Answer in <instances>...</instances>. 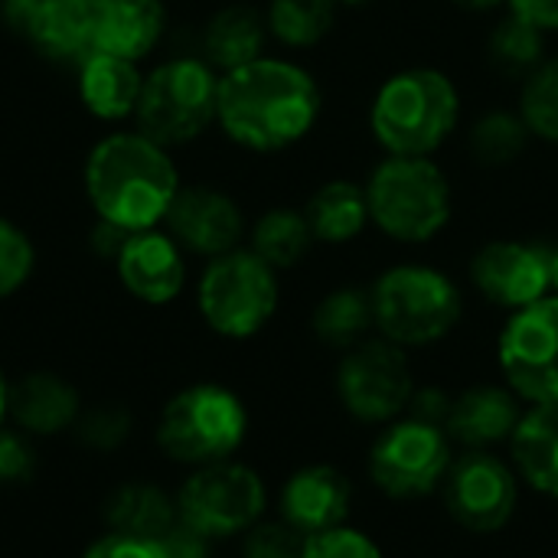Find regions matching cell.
I'll list each match as a JSON object with an SVG mask.
<instances>
[{"instance_id": "7bdbcfd3", "label": "cell", "mask_w": 558, "mask_h": 558, "mask_svg": "<svg viewBox=\"0 0 558 558\" xmlns=\"http://www.w3.org/2000/svg\"><path fill=\"white\" fill-rule=\"evenodd\" d=\"M454 7H461V10H468V13H497V10H504L510 0H451Z\"/></svg>"}, {"instance_id": "d590c367", "label": "cell", "mask_w": 558, "mask_h": 558, "mask_svg": "<svg viewBox=\"0 0 558 558\" xmlns=\"http://www.w3.org/2000/svg\"><path fill=\"white\" fill-rule=\"evenodd\" d=\"M304 539L294 526L281 523H255L245 536V558H301L304 556Z\"/></svg>"}, {"instance_id": "5bb4252c", "label": "cell", "mask_w": 558, "mask_h": 558, "mask_svg": "<svg viewBox=\"0 0 558 558\" xmlns=\"http://www.w3.org/2000/svg\"><path fill=\"white\" fill-rule=\"evenodd\" d=\"M445 500L464 530L497 533L517 510V477L500 458L474 451L451 464L445 477Z\"/></svg>"}, {"instance_id": "ab89813d", "label": "cell", "mask_w": 558, "mask_h": 558, "mask_svg": "<svg viewBox=\"0 0 558 558\" xmlns=\"http://www.w3.org/2000/svg\"><path fill=\"white\" fill-rule=\"evenodd\" d=\"M451 409H454V399L445 392V389H415L412 392V402H409V418H418V422H428V425H438V428H448V418H451Z\"/></svg>"}, {"instance_id": "f1b7e54d", "label": "cell", "mask_w": 558, "mask_h": 558, "mask_svg": "<svg viewBox=\"0 0 558 558\" xmlns=\"http://www.w3.org/2000/svg\"><path fill=\"white\" fill-rule=\"evenodd\" d=\"M546 46H549V33H543L530 20L517 16L513 10H507L487 36V56H490L494 69L510 78H520V82L549 59Z\"/></svg>"}, {"instance_id": "60d3db41", "label": "cell", "mask_w": 558, "mask_h": 558, "mask_svg": "<svg viewBox=\"0 0 558 558\" xmlns=\"http://www.w3.org/2000/svg\"><path fill=\"white\" fill-rule=\"evenodd\" d=\"M507 10L530 20L543 33H558V0H510Z\"/></svg>"}, {"instance_id": "bcb514c9", "label": "cell", "mask_w": 558, "mask_h": 558, "mask_svg": "<svg viewBox=\"0 0 558 558\" xmlns=\"http://www.w3.org/2000/svg\"><path fill=\"white\" fill-rule=\"evenodd\" d=\"M376 0H340V7H350V10H360V7H373Z\"/></svg>"}, {"instance_id": "f35d334b", "label": "cell", "mask_w": 558, "mask_h": 558, "mask_svg": "<svg viewBox=\"0 0 558 558\" xmlns=\"http://www.w3.org/2000/svg\"><path fill=\"white\" fill-rule=\"evenodd\" d=\"M82 558H160V553H157V543H150V539L108 533V536L95 539Z\"/></svg>"}, {"instance_id": "5b68a950", "label": "cell", "mask_w": 558, "mask_h": 558, "mask_svg": "<svg viewBox=\"0 0 558 558\" xmlns=\"http://www.w3.org/2000/svg\"><path fill=\"white\" fill-rule=\"evenodd\" d=\"M369 298L376 330L402 350L445 340L464 314V298L454 278L425 262L386 268L369 288Z\"/></svg>"}, {"instance_id": "7c38bea8", "label": "cell", "mask_w": 558, "mask_h": 558, "mask_svg": "<svg viewBox=\"0 0 558 558\" xmlns=\"http://www.w3.org/2000/svg\"><path fill=\"white\" fill-rule=\"evenodd\" d=\"M451 445L445 428L405 418L392 425L369 454V474L376 487L396 500H415L445 484L451 471Z\"/></svg>"}, {"instance_id": "8fae6325", "label": "cell", "mask_w": 558, "mask_h": 558, "mask_svg": "<svg viewBox=\"0 0 558 558\" xmlns=\"http://www.w3.org/2000/svg\"><path fill=\"white\" fill-rule=\"evenodd\" d=\"M497 360L520 399L533 405L558 402V294L510 314Z\"/></svg>"}, {"instance_id": "8992f818", "label": "cell", "mask_w": 558, "mask_h": 558, "mask_svg": "<svg viewBox=\"0 0 558 558\" xmlns=\"http://www.w3.org/2000/svg\"><path fill=\"white\" fill-rule=\"evenodd\" d=\"M219 72L199 56H173L144 75L134 108L137 131L160 147H183L216 124Z\"/></svg>"}, {"instance_id": "74e56055", "label": "cell", "mask_w": 558, "mask_h": 558, "mask_svg": "<svg viewBox=\"0 0 558 558\" xmlns=\"http://www.w3.org/2000/svg\"><path fill=\"white\" fill-rule=\"evenodd\" d=\"M157 543L160 558H209V536L193 530L190 523L177 520Z\"/></svg>"}, {"instance_id": "4dcf8cb0", "label": "cell", "mask_w": 558, "mask_h": 558, "mask_svg": "<svg viewBox=\"0 0 558 558\" xmlns=\"http://www.w3.org/2000/svg\"><path fill=\"white\" fill-rule=\"evenodd\" d=\"M340 0H268L265 23L271 39L288 49H314L337 26Z\"/></svg>"}, {"instance_id": "9c48e42d", "label": "cell", "mask_w": 558, "mask_h": 558, "mask_svg": "<svg viewBox=\"0 0 558 558\" xmlns=\"http://www.w3.org/2000/svg\"><path fill=\"white\" fill-rule=\"evenodd\" d=\"M177 507L180 520L203 536L226 539L235 533H248L258 523L265 510V484L245 464H206L190 474L177 497Z\"/></svg>"}, {"instance_id": "4316f807", "label": "cell", "mask_w": 558, "mask_h": 558, "mask_svg": "<svg viewBox=\"0 0 558 558\" xmlns=\"http://www.w3.org/2000/svg\"><path fill=\"white\" fill-rule=\"evenodd\" d=\"M314 245V232L307 226L304 209L271 206L248 229V248L265 258L275 271H288L307 258Z\"/></svg>"}, {"instance_id": "4fadbf2b", "label": "cell", "mask_w": 558, "mask_h": 558, "mask_svg": "<svg viewBox=\"0 0 558 558\" xmlns=\"http://www.w3.org/2000/svg\"><path fill=\"white\" fill-rule=\"evenodd\" d=\"M471 284L510 314L530 307L553 294V245L533 239H494L474 252Z\"/></svg>"}, {"instance_id": "7402d4cb", "label": "cell", "mask_w": 558, "mask_h": 558, "mask_svg": "<svg viewBox=\"0 0 558 558\" xmlns=\"http://www.w3.org/2000/svg\"><path fill=\"white\" fill-rule=\"evenodd\" d=\"M304 216L314 232V242H324V245L356 242L366 232V226H373L366 186L356 180H347V177H333V180L320 183L307 196Z\"/></svg>"}, {"instance_id": "52a82bcc", "label": "cell", "mask_w": 558, "mask_h": 558, "mask_svg": "<svg viewBox=\"0 0 558 558\" xmlns=\"http://www.w3.org/2000/svg\"><path fill=\"white\" fill-rule=\"evenodd\" d=\"M248 415L242 399L216 383H199L177 392L157 422L160 451L190 468H206L229 461L232 451L245 441Z\"/></svg>"}, {"instance_id": "1f68e13d", "label": "cell", "mask_w": 558, "mask_h": 558, "mask_svg": "<svg viewBox=\"0 0 558 558\" xmlns=\"http://www.w3.org/2000/svg\"><path fill=\"white\" fill-rule=\"evenodd\" d=\"M517 111L536 141L558 144V56H549L536 72L523 78Z\"/></svg>"}, {"instance_id": "484cf974", "label": "cell", "mask_w": 558, "mask_h": 558, "mask_svg": "<svg viewBox=\"0 0 558 558\" xmlns=\"http://www.w3.org/2000/svg\"><path fill=\"white\" fill-rule=\"evenodd\" d=\"M180 520L177 500H170L154 484H124L105 504L108 533L134 536V539H160Z\"/></svg>"}, {"instance_id": "ffe728a7", "label": "cell", "mask_w": 558, "mask_h": 558, "mask_svg": "<svg viewBox=\"0 0 558 558\" xmlns=\"http://www.w3.org/2000/svg\"><path fill=\"white\" fill-rule=\"evenodd\" d=\"M144 75L137 62L92 49L78 62V98L85 111L98 121H124L134 118L141 98Z\"/></svg>"}, {"instance_id": "8d00e7d4", "label": "cell", "mask_w": 558, "mask_h": 558, "mask_svg": "<svg viewBox=\"0 0 558 558\" xmlns=\"http://www.w3.org/2000/svg\"><path fill=\"white\" fill-rule=\"evenodd\" d=\"M36 471V454L20 432L0 425V484H26Z\"/></svg>"}, {"instance_id": "44dd1931", "label": "cell", "mask_w": 558, "mask_h": 558, "mask_svg": "<svg viewBox=\"0 0 558 558\" xmlns=\"http://www.w3.org/2000/svg\"><path fill=\"white\" fill-rule=\"evenodd\" d=\"M7 415L16 422V428L29 435H59L78 422L82 409H78V392L62 376L29 373L10 386Z\"/></svg>"}, {"instance_id": "d6a6232c", "label": "cell", "mask_w": 558, "mask_h": 558, "mask_svg": "<svg viewBox=\"0 0 558 558\" xmlns=\"http://www.w3.org/2000/svg\"><path fill=\"white\" fill-rule=\"evenodd\" d=\"M36 268V248L29 235L0 216V301L16 294Z\"/></svg>"}, {"instance_id": "f546056e", "label": "cell", "mask_w": 558, "mask_h": 558, "mask_svg": "<svg viewBox=\"0 0 558 558\" xmlns=\"http://www.w3.org/2000/svg\"><path fill=\"white\" fill-rule=\"evenodd\" d=\"M533 141V131L526 128L520 111L510 108H490L481 118H474L468 131V150L481 167L504 170L513 167Z\"/></svg>"}, {"instance_id": "7a4b0ae2", "label": "cell", "mask_w": 558, "mask_h": 558, "mask_svg": "<svg viewBox=\"0 0 558 558\" xmlns=\"http://www.w3.org/2000/svg\"><path fill=\"white\" fill-rule=\"evenodd\" d=\"M177 193L180 170L170 150L137 128L114 131L88 150L85 196L98 219L124 232L157 229Z\"/></svg>"}, {"instance_id": "ee69618b", "label": "cell", "mask_w": 558, "mask_h": 558, "mask_svg": "<svg viewBox=\"0 0 558 558\" xmlns=\"http://www.w3.org/2000/svg\"><path fill=\"white\" fill-rule=\"evenodd\" d=\"M7 396H10V383H7L3 373H0V425H3V418H7Z\"/></svg>"}, {"instance_id": "2e32d148", "label": "cell", "mask_w": 558, "mask_h": 558, "mask_svg": "<svg viewBox=\"0 0 558 558\" xmlns=\"http://www.w3.org/2000/svg\"><path fill=\"white\" fill-rule=\"evenodd\" d=\"M0 16L52 62L78 65L92 52V7L78 0H0Z\"/></svg>"}, {"instance_id": "ac0fdd59", "label": "cell", "mask_w": 558, "mask_h": 558, "mask_svg": "<svg viewBox=\"0 0 558 558\" xmlns=\"http://www.w3.org/2000/svg\"><path fill=\"white\" fill-rule=\"evenodd\" d=\"M350 481L327 464L298 471L281 490V520L301 536H317L343 526L350 513Z\"/></svg>"}, {"instance_id": "83f0119b", "label": "cell", "mask_w": 558, "mask_h": 558, "mask_svg": "<svg viewBox=\"0 0 558 558\" xmlns=\"http://www.w3.org/2000/svg\"><path fill=\"white\" fill-rule=\"evenodd\" d=\"M311 327H314V337L333 350H350V347L363 343L369 337V330L376 327L369 291H363L356 284H343V288L330 291L314 307Z\"/></svg>"}, {"instance_id": "e0dca14e", "label": "cell", "mask_w": 558, "mask_h": 558, "mask_svg": "<svg viewBox=\"0 0 558 558\" xmlns=\"http://www.w3.org/2000/svg\"><path fill=\"white\" fill-rule=\"evenodd\" d=\"M128 294L144 304H170L186 284V252L167 229L131 232L114 258Z\"/></svg>"}, {"instance_id": "ba28073f", "label": "cell", "mask_w": 558, "mask_h": 558, "mask_svg": "<svg viewBox=\"0 0 558 558\" xmlns=\"http://www.w3.org/2000/svg\"><path fill=\"white\" fill-rule=\"evenodd\" d=\"M281 301L278 271L252 248L209 258L196 284V307L206 327L226 340H248L268 327Z\"/></svg>"}, {"instance_id": "836d02e7", "label": "cell", "mask_w": 558, "mask_h": 558, "mask_svg": "<svg viewBox=\"0 0 558 558\" xmlns=\"http://www.w3.org/2000/svg\"><path fill=\"white\" fill-rule=\"evenodd\" d=\"M78 441L92 451H114L131 435V415L121 405H98L72 425Z\"/></svg>"}, {"instance_id": "277c9868", "label": "cell", "mask_w": 558, "mask_h": 558, "mask_svg": "<svg viewBox=\"0 0 558 558\" xmlns=\"http://www.w3.org/2000/svg\"><path fill=\"white\" fill-rule=\"evenodd\" d=\"M373 226L399 245H428L454 219V190L435 157H383L366 177Z\"/></svg>"}, {"instance_id": "cb8c5ba5", "label": "cell", "mask_w": 558, "mask_h": 558, "mask_svg": "<svg viewBox=\"0 0 558 558\" xmlns=\"http://www.w3.org/2000/svg\"><path fill=\"white\" fill-rule=\"evenodd\" d=\"M523 412L517 396L500 386H474L454 399L448 432L468 448H487L510 438L520 425Z\"/></svg>"}, {"instance_id": "3957f363", "label": "cell", "mask_w": 558, "mask_h": 558, "mask_svg": "<svg viewBox=\"0 0 558 558\" xmlns=\"http://www.w3.org/2000/svg\"><path fill=\"white\" fill-rule=\"evenodd\" d=\"M461 124V88L435 65L383 78L369 101V134L389 157H435Z\"/></svg>"}, {"instance_id": "b9f144b4", "label": "cell", "mask_w": 558, "mask_h": 558, "mask_svg": "<svg viewBox=\"0 0 558 558\" xmlns=\"http://www.w3.org/2000/svg\"><path fill=\"white\" fill-rule=\"evenodd\" d=\"M128 235L131 232H124V229H118V226H111V222H105V219H98V226L92 229V252L95 255H101V258H118V252H121V245L128 242Z\"/></svg>"}, {"instance_id": "d6986e66", "label": "cell", "mask_w": 558, "mask_h": 558, "mask_svg": "<svg viewBox=\"0 0 558 558\" xmlns=\"http://www.w3.org/2000/svg\"><path fill=\"white\" fill-rule=\"evenodd\" d=\"M167 29L163 0H105L92 7V49L141 62Z\"/></svg>"}, {"instance_id": "f6af8a7d", "label": "cell", "mask_w": 558, "mask_h": 558, "mask_svg": "<svg viewBox=\"0 0 558 558\" xmlns=\"http://www.w3.org/2000/svg\"><path fill=\"white\" fill-rule=\"evenodd\" d=\"M553 294H558V242L553 245Z\"/></svg>"}, {"instance_id": "603a6c76", "label": "cell", "mask_w": 558, "mask_h": 558, "mask_svg": "<svg viewBox=\"0 0 558 558\" xmlns=\"http://www.w3.org/2000/svg\"><path fill=\"white\" fill-rule=\"evenodd\" d=\"M268 23L258 10L232 3L209 16L203 29V59L222 75L239 65H248L265 56L268 46Z\"/></svg>"}, {"instance_id": "d4e9b609", "label": "cell", "mask_w": 558, "mask_h": 558, "mask_svg": "<svg viewBox=\"0 0 558 558\" xmlns=\"http://www.w3.org/2000/svg\"><path fill=\"white\" fill-rule=\"evenodd\" d=\"M510 448L523 481L546 497H558V402L523 412Z\"/></svg>"}, {"instance_id": "e575fe53", "label": "cell", "mask_w": 558, "mask_h": 558, "mask_svg": "<svg viewBox=\"0 0 558 558\" xmlns=\"http://www.w3.org/2000/svg\"><path fill=\"white\" fill-rule=\"evenodd\" d=\"M301 558H383V553L366 533L350 530V526H337V530L307 536Z\"/></svg>"}, {"instance_id": "6da1fadb", "label": "cell", "mask_w": 558, "mask_h": 558, "mask_svg": "<svg viewBox=\"0 0 558 558\" xmlns=\"http://www.w3.org/2000/svg\"><path fill=\"white\" fill-rule=\"evenodd\" d=\"M324 92L301 62L262 56L219 75V131L252 154H278L317 128Z\"/></svg>"}, {"instance_id": "30bf717a", "label": "cell", "mask_w": 558, "mask_h": 558, "mask_svg": "<svg viewBox=\"0 0 558 558\" xmlns=\"http://www.w3.org/2000/svg\"><path fill=\"white\" fill-rule=\"evenodd\" d=\"M415 379L402 347L392 340H363L347 350L337 369V396L343 409L360 422H389L412 402Z\"/></svg>"}, {"instance_id": "7dc6e473", "label": "cell", "mask_w": 558, "mask_h": 558, "mask_svg": "<svg viewBox=\"0 0 558 558\" xmlns=\"http://www.w3.org/2000/svg\"><path fill=\"white\" fill-rule=\"evenodd\" d=\"M78 3H85V7H98V3H105V0H78Z\"/></svg>"}, {"instance_id": "9a60e30c", "label": "cell", "mask_w": 558, "mask_h": 558, "mask_svg": "<svg viewBox=\"0 0 558 558\" xmlns=\"http://www.w3.org/2000/svg\"><path fill=\"white\" fill-rule=\"evenodd\" d=\"M163 226L183 252L199 258H219L239 248L245 239L242 206L226 190L209 183L180 186V193L167 209Z\"/></svg>"}]
</instances>
